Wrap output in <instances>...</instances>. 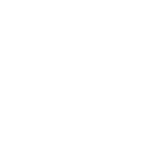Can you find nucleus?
I'll use <instances>...</instances> for the list:
<instances>
[]
</instances>
